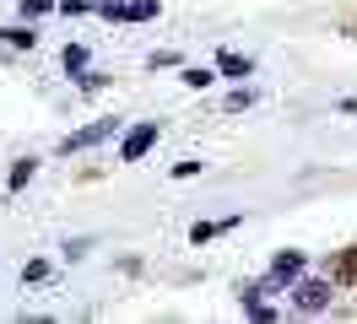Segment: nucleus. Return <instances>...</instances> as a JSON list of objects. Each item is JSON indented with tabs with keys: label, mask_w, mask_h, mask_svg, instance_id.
<instances>
[{
	"label": "nucleus",
	"mask_w": 357,
	"mask_h": 324,
	"mask_svg": "<svg viewBox=\"0 0 357 324\" xmlns=\"http://www.w3.org/2000/svg\"><path fill=\"white\" fill-rule=\"evenodd\" d=\"M109 135H119V119H98V125L66 135V146H60V151H87V146H98V141H109Z\"/></svg>",
	"instance_id": "nucleus-4"
},
{
	"label": "nucleus",
	"mask_w": 357,
	"mask_h": 324,
	"mask_svg": "<svg viewBox=\"0 0 357 324\" xmlns=\"http://www.w3.org/2000/svg\"><path fill=\"white\" fill-rule=\"evenodd\" d=\"M331 276H335V286L357 281V249H352V254H341V259H335V270H331Z\"/></svg>",
	"instance_id": "nucleus-11"
},
{
	"label": "nucleus",
	"mask_w": 357,
	"mask_h": 324,
	"mask_svg": "<svg viewBox=\"0 0 357 324\" xmlns=\"http://www.w3.org/2000/svg\"><path fill=\"white\" fill-rule=\"evenodd\" d=\"M178 82L201 92V86H211V82H217V70H206V65H184V70H178Z\"/></svg>",
	"instance_id": "nucleus-9"
},
{
	"label": "nucleus",
	"mask_w": 357,
	"mask_h": 324,
	"mask_svg": "<svg viewBox=\"0 0 357 324\" xmlns=\"http://www.w3.org/2000/svg\"><path fill=\"white\" fill-rule=\"evenodd\" d=\"M152 146H157V119H141V125H135L130 135L119 141V162H141Z\"/></svg>",
	"instance_id": "nucleus-3"
},
{
	"label": "nucleus",
	"mask_w": 357,
	"mask_h": 324,
	"mask_svg": "<svg viewBox=\"0 0 357 324\" xmlns=\"http://www.w3.org/2000/svg\"><path fill=\"white\" fill-rule=\"evenodd\" d=\"M217 70H222V76H238V82H244L249 70H255V60H249V54H233V49H222V54H217Z\"/></svg>",
	"instance_id": "nucleus-7"
},
{
	"label": "nucleus",
	"mask_w": 357,
	"mask_h": 324,
	"mask_svg": "<svg viewBox=\"0 0 357 324\" xmlns=\"http://www.w3.org/2000/svg\"><path fill=\"white\" fill-rule=\"evenodd\" d=\"M60 11H66V17H87V11H98V6H92V0H66Z\"/></svg>",
	"instance_id": "nucleus-17"
},
{
	"label": "nucleus",
	"mask_w": 357,
	"mask_h": 324,
	"mask_svg": "<svg viewBox=\"0 0 357 324\" xmlns=\"http://www.w3.org/2000/svg\"><path fill=\"white\" fill-rule=\"evenodd\" d=\"M54 11V0H22V17L33 22V17H49Z\"/></svg>",
	"instance_id": "nucleus-16"
},
{
	"label": "nucleus",
	"mask_w": 357,
	"mask_h": 324,
	"mask_svg": "<svg viewBox=\"0 0 357 324\" xmlns=\"http://www.w3.org/2000/svg\"><path fill=\"white\" fill-rule=\"evenodd\" d=\"M76 82H82V86H87V92H98V86H103V82H109V76H103V70H82V76H76Z\"/></svg>",
	"instance_id": "nucleus-18"
},
{
	"label": "nucleus",
	"mask_w": 357,
	"mask_h": 324,
	"mask_svg": "<svg viewBox=\"0 0 357 324\" xmlns=\"http://www.w3.org/2000/svg\"><path fill=\"white\" fill-rule=\"evenodd\" d=\"M282 292H287V281L260 276V281H249V286H238V308H244L249 319H276V314H282V308H276Z\"/></svg>",
	"instance_id": "nucleus-1"
},
{
	"label": "nucleus",
	"mask_w": 357,
	"mask_h": 324,
	"mask_svg": "<svg viewBox=\"0 0 357 324\" xmlns=\"http://www.w3.org/2000/svg\"><path fill=\"white\" fill-rule=\"evenodd\" d=\"M341 114H357V98H341Z\"/></svg>",
	"instance_id": "nucleus-20"
},
{
	"label": "nucleus",
	"mask_w": 357,
	"mask_h": 324,
	"mask_svg": "<svg viewBox=\"0 0 357 324\" xmlns=\"http://www.w3.org/2000/svg\"><path fill=\"white\" fill-rule=\"evenodd\" d=\"M233 227H238V216H227V222H195V227H190V243L201 249V243H211L217 233H233Z\"/></svg>",
	"instance_id": "nucleus-6"
},
{
	"label": "nucleus",
	"mask_w": 357,
	"mask_h": 324,
	"mask_svg": "<svg viewBox=\"0 0 357 324\" xmlns=\"http://www.w3.org/2000/svg\"><path fill=\"white\" fill-rule=\"evenodd\" d=\"M195 173H201V162H195V157H184V162H174V178H195Z\"/></svg>",
	"instance_id": "nucleus-19"
},
{
	"label": "nucleus",
	"mask_w": 357,
	"mask_h": 324,
	"mask_svg": "<svg viewBox=\"0 0 357 324\" xmlns=\"http://www.w3.org/2000/svg\"><path fill=\"white\" fill-rule=\"evenodd\" d=\"M60 60H66L70 76H82V70H87V49H82V43H66V54H60Z\"/></svg>",
	"instance_id": "nucleus-12"
},
{
	"label": "nucleus",
	"mask_w": 357,
	"mask_h": 324,
	"mask_svg": "<svg viewBox=\"0 0 357 324\" xmlns=\"http://www.w3.org/2000/svg\"><path fill=\"white\" fill-rule=\"evenodd\" d=\"M227 114H244V108H255V92H249V86H238V92H227Z\"/></svg>",
	"instance_id": "nucleus-13"
},
{
	"label": "nucleus",
	"mask_w": 357,
	"mask_h": 324,
	"mask_svg": "<svg viewBox=\"0 0 357 324\" xmlns=\"http://www.w3.org/2000/svg\"><path fill=\"white\" fill-rule=\"evenodd\" d=\"M0 43H6V49H33L38 33H27V27H0Z\"/></svg>",
	"instance_id": "nucleus-10"
},
{
	"label": "nucleus",
	"mask_w": 357,
	"mask_h": 324,
	"mask_svg": "<svg viewBox=\"0 0 357 324\" xmlns=\"http://www.w3.org/2000/svg\"><path fill=\"white\" fill-rule=\"evenodd\" d=\"M157 17V0H130V11H125V22H152Z\"/></svg>",
	"instance_id": "nucleus-14"
},
{
	"label": "nucleus",
	"mask_w": 357,
	"mask_h": 324,
	"mask_svg": "<svg viewBox=\"0 0 357 324\" xmlns=\"http://www.w3.org/2000/svg\"><path fill=\"white\" fill-rule=\"evenodd\" d=\"M33 173H38V162H33V157H22V162L11 168V178H6V190H11V194L27 190V184H33Z\"/></svg>",
	"instance_id": "nucleus-8"
},
{
	"label": "nucleus",
	"mask_w": 357,
	"mask_h": 324,
	"mask_svg": "<svg viewBox=\"0 0 357 324\" xmlns=\"http://www.w3.org/2000/svg\"><path fill=\"white\" fill-rule=\"evenodd\" d=\"M292 302H298V314H325L335 302V276H303L292 281Z\"/></svg>",
	"instance_id": "nucleus-2"
},
{
	"label": "nucleus",
	"mask_w": 357,
	"mask_h": 324,
	"mask_svg": "<svg viewBox=\"0 0 357 324\" xmlns=\"http://www.w3.org/2000/svg\"><path fill=\"white\" fill-rule=\"evenodd\" d=\"M303 270H309V259L298 254V249H282V254L271 259V276L287 281V286H292V281H303Z\"/></svg>",
	"instance_id": "nucleus-5"
},
{
	"label": "nucleus",
	"mask_w": 357,
	"mask_h": 324,
	"mask_svg": "<svg viewBox=\"0 0 357 324\" xmlns=\"http://www.w3.org/2000/svg\"><path fill=\"white\" fill-rule=\"evenodd\" d=\"M125 11H130V0H98V17L109 22H125Z\"/></svg>",
	"instance_id": "nucleus-15"
}]
</instances>
